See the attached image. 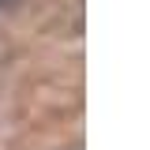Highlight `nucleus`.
Segmentation results:
<instances>
[{
	"label": "nucleus",
	"instance_id": "nucleus-1",
	"mask_svg": "<svg viewBox=\"0 0 150 150\" xmlns=\"http://www.w3.org/2000/svg\"><path fill=\"white\" fill-rule=\"evenodd\" d=\"M8 4H11V0H0V8H8Z\"/></svg>",
	"mask_w": 150,
	"mask_h": 150
}]
</instances>
